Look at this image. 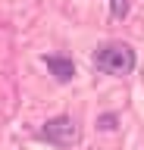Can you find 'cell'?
Segmentation results:
<instances>
[{"label": "cell", "instance_id": "cell-1", "mask_svg": "<svg viewBox=\"0 0 144 150\" xmlns=\"http://www.w3.org/2000/svg\"><path fill=\"white\" fill-rule=\"evenodd\" d=\"M94 63L106 75H128L135 69V50L128 44H122V41H113V44H104L97 50Z\"/></svg>", "mask_w": 144, "mask_h": 150}, {"label": "cell", "instance_id": "cell-2", "mask_svg": "<svg viewBox=\"0 0 144 150\" xmlns=\"http://www.w3.org/2000/svg\"><path fill=\"white\" fill-rule=\"evenodd\" d=\"M41 138L50 141V144H57V147H72L78 141V128H75V122L69 119V116H57V119H50L41 128Z\"/></svg>", "mask_w": 144, "mask_h": 150}, {"label": "cell", "instance_id": "cell-3", "mask_svg": "<svg viewBox=\"0 0 144 150\" xmlns=\"http://www.w3.org/2000/svg\"><path fill=\"white\" fill-rule=\"evenodd\" d=\"M44 63H47V69L53 72L57 81H69V78L75 75V66H72V59H66V56H47Z\"/></svg>", "mask_w": 144, "mask_h": 150}, {"label": "cell", "instance_id": "cell-4", "mask_svg": "<svg viewBox=\"0 0 144 150\" xmlns=\"http://www.w3.org/2000/svg\"><path fill=\"white\" fill-rule=\"evenodd\" d=\"M110 13H113L116 19H122L125 13H128V0H110Z\"/></svg>", "mask_w": 144, "mask_h": 150}]
</instances>
